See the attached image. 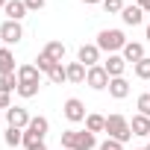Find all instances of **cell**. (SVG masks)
I'll return each mask as SVG.
<instances>
[{
	"label": "cell",
	"instance_id": "cell-37",
	"mask_svg": "<svg viewBox=\"0 0 150 150\" xmlns=\"http://www.w3.org/2000/svg\"><path fill=\"white\" fill-rule=\"evenodd\" d=\"M147 150H150V144H147Z\"/></svg>",
	"mask_w": 150,
	"mask_h": 150
},
{
	"label": "cell",
	"instance_id": "cell-16",
	"mask_svg": "<svg viewBox=\"0 0 150 150\" xmlns=\"http://www.w3.org/2000/svg\"><path fill=\"white\" fill-rule=\"evenodd\" d=\"M121 56H124L127 62H132V65H135V62H141V59H144V47H141L138 41H127V47L121 50Z\"/></svg>",
	"mask_w": 150,
	"mask_h": 150
},
{
	"label": "cell",
	"instance_id": "cell-18",
	"mask_svg": "<svg viewBox=\"0 0 150 150\" xmlns=\"http://www.w3.org/2000/svg\"><path fill=\"white\" fill-rule=\"evenodd\" d=\"M3 74H18L15 71V56H12L9 47H0V77Z\"/></svg>",
	"mask_w": 150,
	"mask_h": 150
},
{
	"label": "cell",
	"instance_id": "cell-26",
	"mask_svg": "<svg viewBox=\"0 0 150 150\" xmlns=\"http://www.w3.org/2000/svg\"><path fill=\"white\" fill-rule=\"evenodd\" d=\"M53 65H56V62H50L44 53H38V59H35V68H38L41 74H50V68H53Z\"/></svg>",
	"mask_w": 150,
	"mask_h": 150
},
{
	"label": "cell",
	"instance_id": "cell-39",
	"mask_svg": "<svg viewBox=\"0 0 150 150\" xmlns=\"http://www.w3.org/2000/svg\"><path fill=\"white\" fill-rule=\"evenodd\" d=\"M0 118H3V115H0Z\"/></svg>",
	"mask_w": 150,
	"mask_h": 150
},
{
	"label": "cell",
	"instance_id": "cell-38",
	"mask_svg": "<svg viewBox=\"0 0 150 150\" xmlns=\"http://www.w3.org/2000/svg\"><path fill=\"white\" fill-rule=\"evenodd\" d=\"M141 150H147V147H141Z\"/></svg>",
	"mask_w": 150,
	"mask_h": 150
},
{
	"label": "cell",
	"instance_id": "cell-8",
	"mask_svg": "<svg viewBox=\"0 0 150 150\" xmlns=\"http://www.w3.org/2000/svg\"><path fill=\"white\" fill-rule=\"evenodd\" d=\"M62 112H65V118H68L71 124L86 121V106H83V100H77V97H68L65 106H62Z\"/></svg>",
	"mask_w": 150,
	"mask_h": 150
},
{
	"label": "cell",
	"instance_id": "cell-17",
	"mask_svg": "<svg viewBox=\"0 0 150 150\" xmlns=\"http://www.w3.org/2000/svg\"><path fill=\"white\" fill-rule=\"evenodd\" d=\"M109 94H112L115 100H124V97L129 94V83H127L124 77H115V80H109Z\"/></svg>",
	"mask_w": 150,
	"mask_h": 150
},
{
	"label": "cell",
	"instance_id": "cell-19",
	"mask_svg": "<svg viewBox=\"0 0 150 150\" xmlns=\"http://www.w3.org/2000/svg\"><path fill=\"white\" fill-rule=\"evenodd\" d=\"M41 53H44V56H47L50 62L62 65V59H65V44H62V41H50V44H47V47H44Z\"/></svg>",
	"mask_w": 150,
	"mask_h": 150
},
{
	"label": "cell",
	"instance_id": "cell-30",
	"mask_svg": "<svg viewBox=\"0 0 150 150\" xmlns=\"http://www.w3.org/2000/svg\"><path fill=\"white\" fill-rule=\"evenodd\" d=\"M24 3H27V9L38 12V9H44V3H47V0H24Z\"/></svg>",
	"mask_w": 150,
	"mask_h": 150
},
{
	"label": "cell",
	"instance_id": "cell-22",
	"mask_svg": "<svg viewBox=\"0 0 150 150\" xmlns=\"http://www.w3.org/2000/svg\"><path fill=\"white\" fill-rule=\"evenodd\" d=\"M47 77H50V83H53V86H62V83H68V71H65L62 65H53Z\"/></svg>",
	"mask_w": 150,
	"mask_h": 150
},
{
	"label": "cell",
	"instance_id": "cell-28",
	"mask_svg": "<svg viewBox=\"0 0 150 150\" xmlns=\"http://www.w3.org/2000/svg\"><path fill=\"white\" fill-rule=\"evenodd\" d=\"M9 106H12V91L0 88V109H9Z\"/></svg>",
	"mask_w": 150,
	"mask_h": 150
},
{
	"label": "cell",
	"instance_id": "cell-32",
	"mask_svg": "<svg viewBox=\"0 0 150 150\" xmlns=\"http://www.w3.org/2000/svg\"><path fill=\"white\" fill-rule=\"evenodd\" d=\"M27 150H47V147H44V141H38V144H33V147H27Z\"/></svg>",
	"mask_w": 150,
	"mask_h": 150
},
{
	"label": "cell",
	"instance_id": "cell-21",
	"mask_svg": "<svg viewBox=\"0 0 150 150\" xmlns=\"http://www.w3.org/2000/svg\"><path fill=\"white\" fill-rule=\"evenodd\" d=\"M3 141H6L9 147H18V144H24V129H18V127H9V129H6V135H3Z\"/></svg>",
	"mask_w": 150,
	"mask_h": 150
},
{
	"label": "cell",
	"instance_id": "cell-7",
	"mask_svg": "<svg viewBox=\"0 0 150 150\" xmlns=\"http://www.w3.org/2000/svg\"><path fill=\"white\" fill-rule=\"evenodd\" d=\"M109 74H106V68L103 65H94V68H88V74H86V83L94 88V91H103V88H109Z\"/></svg>",
	"mask_w": 150,
	"mask_h": 150
},
{
	"label": "cell",
	"instance_id": "cell-24",
	"mask_svg": "<svg viewBox=\"0 0 150 150\" xmlns=\"http://www.w3.org/2000/svg\"><path fill=\"white\" fill-rule=\"evenodd\" d=\"M0 88L18 91V74H3V77H0Z\"/></svg>",
	"mask_w": 150,
	"mask_h": 150
},
{
	"label": "cell",
	"instance_id": "cell-10",
	"mask_svg": "<svg viewBox=\"0 0 150 150\" xmlns=\"http://www.w3.org/2000/svg\"><path fill=\"white\" fill-rule=\"evenodd\" d=\"M77 62H83L86 68H94V65L100 62V47H97V44H83L80 53H77Z\"/></svg>",
	"mask_w": 150,
	"mask_h": 150
},
{
	"label": "cell",
	"instance_id": "cell-15",
	"mask_svg": "<svg viewBox=\"0 0 150 150\" xmlns=\"http://www.w3.org/2000/svg\"><path fill=\"white\" fill-rule=\"evenodd\" d=\"M141 18H144L141 6H124V12H121V21H124L127 27H138V24H141Z\"/></svg>",
	"mask_w": 150,
	"mask_h": 150
},
{
	"label": "cell",
	"instance_id": "cell-33",
	"mask_svg": "<svg viewBox=\"0 0 150 150\" xmlns=\"http://www.w3.org/2000/svg\"><path fill=\"white\" fill-rule=\"evenodd\" d=\"M83 3H88V6H94V3H103V0H83Z\"/></svg>",
	"mask_w": 150,
	"mask_h": 150
},
{
	"label": "cell",
	"instance_id": "cell-35",
	"mask_svg": "<svg viewBox=\"0 0 150 150\" xmlns=\"http://www.w3.org/2000/svg\"><path fill=\"white\" fill-rule=\"evenodd\" d=\"M147 41H150V24H147Z\"/></svg>",
	"mask_w": 150,
	"mask_h": 150
},
{
	"label": "cell",
	"instance_id": "cell-1",
	"mask_svg": "<svg viewBox=\"0 0 150 150\" xmlns=\"http://www.w3.org/2000/svg\"><path fill=\"white\" fill-rule=\"evenodd\" d=\"M59 147L62 150H94L97 138L88 129H65L62 138H59Z\"/></svg>",
	"mask_w": 150,
	"mask_h": 150
},
{
	"label": "cell",
	"instance_id": "cell-27",
	"mask_svg": "<svg viewBox=\"0 0 150 150\" xmlns=\"http://www.w3.org/2000/svg\"><path fill=\"white\" fill-rule=\"evenodd\" d=\"M138 115H147L150 118V94H141L138 97Z\"/></svg>",
	"mask_w": 150,
	"mask_h": 150
},
{
	"label": "cell",
	"instance_id": "cell-11",
	"mask_svg": "<svg viewBox=\"0 0 150 150\" xmlns=\"http://www.w3.org/2000/svg\"><path fill=\"white\" fill-rule=\"evenodd\" d=\"M103 68H106V74L115 80V77H124V68H127V59L124 56H118V53H109V59L103 62Z\"/></svg>",
	"mask_w": 150,
	"mask_h": 150
},
{
	"label": "cell",
	"instance_id": "cell-13",
	"mask_svg": "<svg viewBox=\"0 0 150 150\" xmlns=\"http://www.w3.org/2000/svg\"><path fill=\"white\" fill-rule=\"evenodd\" d=\"M129 129H132V135H138V138H147V135H150V118H147V115H132V121H129Z\"/></svg>",
	"mask_w": 150,
	"mask_h": 150
},
{
	"label": "cell",
	"instance_id": "cell-29",
	"mask_svg": "<svg viewBox=\"0 0 150 150\" xmlns=\"http://www.w3.org/2000/svg\"><path fill=\"white\" fill-rule=\"evenodd\" d=\"M100 150H124V144H121V141H115V138H106V141L100 144Z\"/></svg>",
	"mask_w": 150,
	"mask_h": 150
},
{
	"label": "cell",
	"instance_id": "cell-2",
	"mask_svg": "<svg viewBox=\"0 0 150 150\" xmlns=\"http://www.w3.org/2000/svg\"><path fill=\"white\" fill-rule=\"evenodd\" d=\"M41 88V71L35 65H21L18 68V94L21 97H35Z\"/></svg>",
	"mask_w": 150,
	"mask_h": 150
},
{
	"label": "cell",
	"instance_id": "cell-34",
	"mask_svg": "<svg viewBox=\"0 0 150 150\" xmlns=\"http://www.w3.org/2000/svg\"><path fill=\"white\" fill-rule=\"evenodd\" d=\"M6 3H9V0H0V9H3V6H6Z\"/></svg>",
	"mask_w": 150,
	"mask_h": 150
},
{
	"label": "cell",
	"instance_id": "cell-36",
	"mask_svg": "<svg viewBox=\"0 0 150 150\" xmlns=\"http://www.w3.org/2000/svg\"><path fill=\"white\" fill-rule=\"evenodd\" d=\"M147 94H150V86H147Z\"/></svg>",
	"mask_w": 150,
	"mask_h": 150
},
{
	"label": "cell",
	"instance_id": "cell-5",
	"mask_svg": "<svg viewBox=\"0 0 150 150\" xmlns=\"http://www.w3.org/2000/svg\"><path fill=\"white\" fill-rule=\"evenodd\" d=\"M47 129H50V121L47 118H33L30 121V127L24 129V147H33V144H38V141H44V135H47Z\"/></svg>",
	"mask_w": 150,
	"mask_h": 150
},
{
	"label": "cell",
	"instance_id": "cell-20",
	"mask_svg": "<svg viewBox=\"0 0 150 150\" xmlns=\"http://www.w3.org/2000/svg\"><path fill=\"white\" fill-rule=\"evenodd\" d=\"M86 129L88 132H103L106 129V118L103 115H86Z\"/></svg>",
	"mask_w": 150,
	"mask_h": 150
},
{
	"label": "cell",
	"instance_id": "cell-25",
	"mask_svg": "<svg viewBox=\"0 0 150 150\" xmlns=\"http://www.w3.org/2000/svg\"><path fill=\"white\" fill-rule=\"evenodd\" d=\"M109 15H118V12H124V0H103V3H100Z\"/></svg>",
	"mask_w": 150,
	"mask_h": 150
},
{
	"label": "cell",
	"instance_id": "cell-6",
	"mask_svg": "<svg viewBox=\"0 0 150 150\" xmlns=\"http://www.w3.org/2000/svg\"><path fill=\"white\" fill-rule=\"evenodd\" d=\"M21 38H24L21 21H3V24H0V41H3V44H18Z\"/></svg>",
	"mask_w": 150,
	"mask_h": 150
},
{
	"label": "cell",
	"instance_id": "cell-23",
	"mask_svg": "<svg viewBox=\"0 0 150 150\" xmlns=\"http://www.w3.org/2000/svg\"><path fill=\"white\" fill-rule=\"evenodd\" d=\"M135 77L150 83V56H144L141 62H135Z\"/></svg>",
	"mask_w": 150,
	"mask_h": 150
},
{
	"label": "cell",
	"instance_id": "cell-14",
	"mask_svg": "<svg viewBox=\"0 0 150 150\" xmlns=\"http://www.w3.org/2000/svg\"><path fill=\"white\" fill-rule=\"evenodd\" d=\"M65 71H68V83H86L88 68L83 62H71V65H65Z\"/></svg>",
	"mask_w": 150,
	"mask_h": 150
},
{
	"label": "cell",
	"instance_id": "cell-9",
	"mask_svg": "<svg viewBox=\"0 0 150 150\" xmlns=\"http://www.w3.org/2000/svg\"><path fill=\"white\" fill-rule=\"evenodd\" d=\"M6 121H9V127H18V129H27L30 127V112L24 109V106H9L6 109Z\"/></svg>",
	"mask_w": 150,
	"mask_h": 150
},
{
	"label": "cell",
	"instance_id": "cell-31",
	"mask_svg": "<svg viewBox=\"0 0 150 150\" xmlns=\"http://www.w3.org/2000/svg\"><path fill=\"white\" fill-rule=\"evenodd\" d=\"M135 6H141V12H150V0H135Z\"/></svg>",
	"mask_w": 150,
	"mask_h": 150
},
{
	"label": "cell",
	"instance_id": "cell-40",
	"mask_svg": "<svg viewBox=\"0 0 150 150\" xmlns=\"http://www.w3.org/2000/svg\"><path fill=\"white\" fill-rule=\"evenodd\" d=\"M59 150H62V147H59Z\"/></svg>",
	"mask_w": 150,
	"mask_h": 150
},
{
	"label": "cell",
	"instance_id": "cell-4",
	"mask_svg": "<svg viewBox=\"0 0 150 150\" xmlns=\"http://www.w3.org/2000/svg\"><path fill=\"white\" fill-rule=\"evenodd\" d=\"M106 132H109V138H115V141H121V144L132 138L129 121H127L124 115H109V118H106Z\"/></svg>",
	"mask_w": 150,
	"mask_h": 150
},
{
	"label": "cell",
	"instance_id": "cell-3",
	"mask_svg": "<svg viewBox=\"0 0 150 150\" xmlns=\"http://www.w3.org/2000/svg\"><path fill=\"white\" fill-rule=\"evenodd\" d=\"M94 44H97L103 53H118V50L127 47V35H124L121 30H100Z\"/></svg>",
	"mask_w": 150,
	"mask_h": 150
},
{
	"label": "cell",
	"instance_id": "cell-12",
	"mask_svg": "<svg viewBox=\"0 0 150 150\" xmlns=\"http://www.w3.org/2000/svg\"><path fill=\"white\" fill-rule=\"evenodd\" d=\"M3 12H6V21H21L30 9H27V3H24V0H9V3L3 6Z\"/></svg>",
	"mask_w": 150,
	"mask_h": 150
}]
</instances>
